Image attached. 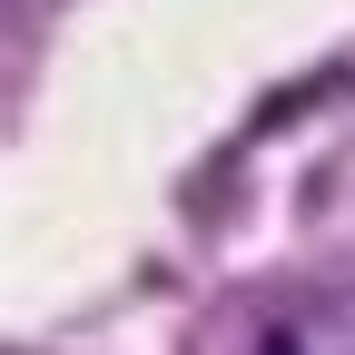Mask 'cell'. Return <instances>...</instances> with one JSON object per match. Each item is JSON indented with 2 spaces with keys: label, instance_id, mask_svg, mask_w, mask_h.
I'll return each instance as SVG.
<instances>
[{
  "label": "cell",
  "instance_id": "cell-1",
  "mask_svg": "<svg viewBox=\"0 0 355 355\" xmlns=\"http://www.w3.org/2000/svg\"><path fill=\"white\" fill-rule=\"evenodd\" d=\"M247 355H355V277H306L247 326Z\"/></svg>",
  "mask_w": 355,
  "mask_h": 355
}]
</instances>
